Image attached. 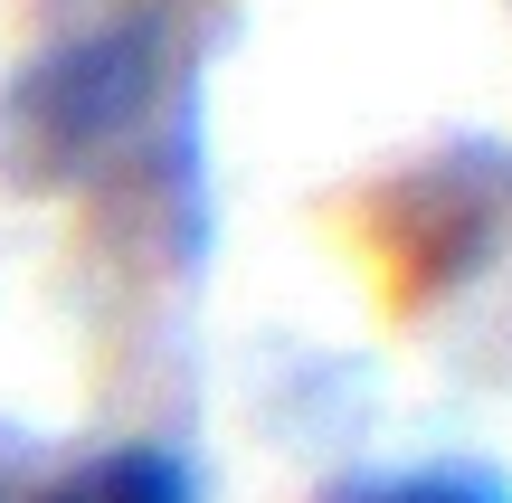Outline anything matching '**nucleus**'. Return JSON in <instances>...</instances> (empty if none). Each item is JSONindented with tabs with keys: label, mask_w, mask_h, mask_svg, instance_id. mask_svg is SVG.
<instances>
[{
	"label": "nucleus",
	"mask_w": 512,
	"mask_h": 503,
	"mask_svg": "<svg viewBox=\"0 0 512 503\" xmlns=\"http://www.w3.org/2000/svg\"><path fill=\"white\" fill-rule=\"evenodd\" d=\"M38 503H200V475L171 447H105L86 466H67Z\"/></svg>",
	"instance_id": "nucleus-2"
},
{
	"label": "nucleus",
	"mask_w": 512,
	"mask_h": 503,
	"mask_svg": "<svg viewBox=\"0 0 512 503\" xmlns=\"http://www.w3.org/2000/svg\"><path fill=\"white\" fill-rule=\"evenodd\" d=\"M162 95H171V48L152 19L76 29L10 76V95H0V171L19 190H76L143 143Z\"/></svg>",
	"instance_id": "nucleus-1"
},
{
	"label": "nucleus",
	"mask_w": 512,
	"mask_h": 503,
	"mask_svg": "<svg viewBox=\"0 0 512 503\" xmlns=\"http://www.w3.org/2000/svg\"><path fill=\"white\" fill-rule=\"evenodd\" d=\"M323 503H512L494 466H380V475H342Z\"/></svg>",
	"instance_id": "nucleus-3"
}]
</instances>
